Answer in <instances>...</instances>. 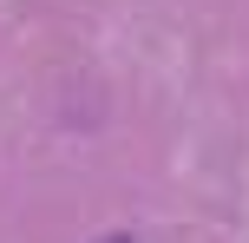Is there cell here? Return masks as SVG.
Instances as JSON below:
<instances>
[{
	"mask_svg": "<svg viewBox=\"0 0 249 243\" xmlns=\"http://www.w3.org/2000/svg\"><path fill=\"white\" fill-rule=\"evenodd\" d=\"M112 243H131V237H112Z\"/></svg>",
	"mask_w": 249,
	"mask_h": 243,
	"instance_id": "6da1fadb",
	"label": "cell"
}]
</instances>
